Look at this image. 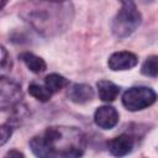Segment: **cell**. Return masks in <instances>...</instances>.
<instances>
[{"label": "cell", "instance_id": "cell-1", "mask_svg": "<svg viewBox=\"0 0 158 158\" xmlns=\"http://www.w3.org/2000/svg\"><path fill=\"white\" fill-rule=\"evenodd\" d=\"M20 17L44 37L64 33L74 19L69 0H26L19 9Z\"/></svg>", "mask_w": 158, "mask_h": 158}, {"label": "cell", "instance_id": "cell-2", "mask_svg": "<svg viewBox=\"0 0 158 158\" xmlns=\"http://www.w3.org/2000/svg\"><path fill=\"white\" fill-rule=\"evenodd\" d=\"M30 147L37 157L74 158L84 153L86 138L78 127L51 126L32 137Z\"/></svg>", "mask_w": 158, "mask_h": 158}, {"label": "cell", "instance_id": "cell-3", "mask_svg": "<svg viewBox=\"0 0 158 158\" xmlns=\"http://www.w3.org/2000/svg\"><path fill=\"white\" fill-rule=\"evenodd\" d=\"M142 16L137 10L135 2L122 4L118 12L112 19L111 30L117 38H126L132 35L139 26Z\"/></svg>", "mask_w": 158, "mask_h": 158}, {"label": "cell", "instance_id": "cell-4", "mask_svg": "<svg viewBox=\"0 0 158 158\" xmlns=\"http://www.w3.org/2000/svg\"><path fill=\"white\" fill-rule=\"evenodd\" d=\"M157 100V94L148 86H133L127 89L122 95V104L128 111L143 110Z\"/></svg>", "mask_w": 158, "mask_h": 158}, {"label": "cell", "instance_id": "cell-5", "mask_svg": "<svg viewBox=\"0 0 158 158\" xmlns=\"http://www.w3.org/2000/svg\"><path fill=\"white\" fill-rule=\"evenodd\" d=\"M22 90L20 84L16 81L7 79L6 77H1L0 79V105L1 110L6 111L12 109L14 106L21 104Z\"/></svg>", "mask_w": 158, "mask_h": 158}, {"label": "cell", "instance_id": "cell-6", "mask_svg": "<svg viewBox=\"0 0 158 158\" xmlns=\"http://www.w3.org/2000/svg\"><path fill=\"white\" fill-rule=\"evenodd\" d=\"M137 56L133 54L132 52L127 51H121V52H115L110 56L107 60V65L111 70L118 72V70H128L132 69L133 67L137 65Z\"/></svg>", "mask_w": 158, "mask_h": 158}, {"label": "cell", "instance_id": "cell-7", "mask_svg": "<svg viewBox=\"0 0 158 158\" xmlns=\"http://www.w3.org/2000/svg\"><path fill=\"white\" fill-rule=\"evenodd\" d=\"M94 121H95L96 126H99L100 128L110 130L117 125L118 112L112 106H109V105L100 106L96 109V111L94 114Z\"/></svg>", "mask_w": 158, "mask_h": 158}, {"label": "cell", "instance_id": "cell-8", "mask_svg": "<svg viewBox=\"0 0 158 158\" xmlns=\"http://www.w3.org/2000/svg\"><path fill=\"white\" fill-rule=\"evenodd\" d=\"M67 96L75 104H86L94 99V90L89 84L75 83L68 88Z\"/></svg>", "mask_w": 158, "mask_h": 158}, {"label": "cell", "instance_id": "cell-9", "mask_svg": "<svg viewBox=\"0 0 158 158\" xmlns=\"http://www.w3.org/2000/svg\"><path fill=\"white\" fill-rule=\"evenodd\" d=\"M133 138L128 135H120L109 142V151L111 154L122 157L133 149Z\"/></svg>", "mask_w": 158, "mask_h": 158}, {"label": "cell", "instance_id": "cell-10", "mask_svg": "<svg viewBox=\"0 0 158 158\" xmlns=\"http://www.w3.org/2000/svg\"><path fill=\"white\" fill-rule=\"evenodd\" d=\"M96 86H98V93H99L100 100H102L105 102L114 101L117 98L118 93H120V88L110 80L102 79V80L98 81Z\"/></svg>", "mask_w": 158, "mask_h": 158}, {"label": "cell", "instance_id": "cell-11", "mask_svg": "<svg viewBox=\"0 0 158 158\" xmlns=\"http://www.w3.org/2000/svg\"><path fill=\"white\" fill-rule=\"evenodd\" d=\"M20 59L25 63V65H26L32 73H36V74H40V73L44 72L46 68H47L46 62H44L41 57H38V56H36V54H33V53H30V52H23V53H21V54H20Z\"/></svg>", "mask_w": 158, "mask_h": 158}, {"label": "cell", "instance_id": "cell-12", "mask_svg": "<svg viewBox=\"0 0 158 158\" xmlns=\"http://www.w3.org/2000/svg\"><path fill=\"white\" fill-rule=\"evenodd\" d=\"M68 84H69L68 79L64 78L60 74H57V73H52V74L47 75L46 79H44V85L49 89V91L52 94L58 93L59 90H62L63 88H65Z\"/></svg>", "mask_w": 158, "mask_h": 158}, {"label": "cell", "instance_id": "cell-13", "mask_svg": "<svg viewBox=\"0 0 158 158\" xmlns=\"http://www.w3.org/2000/svg\"><path fill=\"white\" fill-rule=\"evenodd\" d=\"M28 93L30 95H32L35 99H37L41 102H46L51 99L52 93L49 91V89L46 85H41L37 83H31L28 86Z\"/></svg>", "mask_w": 158, "mask_h": 158}, {"label": "cell", "instance_id": "cell-14", "mask_svg": "<svg viewBox=\"0 0 158 158\" xmlns=\"http://www.w3.org/2000/svg\"><path fill=\"white\" fill-rule=\"evenodd\" d=\"M141 72L146 77H157L158 75V56L147 57L141 67Z\"/></svg>", "mask_w": 158, "mask_h": 158}, {"label": "cell", "instance_id": "cell-15", "mask_svg": "<svg viewBox=\"0 0 158 158\" xmlns=\"http://www.w3.org/2000/svg\"><path fill=\"white\" fill-rule=\"evenodd\" d=\"M0 135H1V141H0V144L4 146L6 143V141L11 137L12 135V126L7 122V123H2L1 127H0Z\"/></svg>", "mask_w": 158, "mask_h": 158}, {"label": "cell", "instance_id": "cell-16", "mask_svg": "<svg viewBox=\"0 0 158 158\" xmlns=\"http://www.w3.org/2000/svg\"><path fill=\"white\" fill-rule=\"evenodd\" d=\"M11 67H12L11 58H10V56L7 54L6 48L2 46V47H1V69H2V70H6V69H10Z\"/></svg>", "mask_w": 158, "mask_h": 158}, {"label": "cell", "instance_id": "cell-17", "mask_svg": "<svg viewBox=\"0 0 158 158\" xmlns=\"http://www.w3.org/2000/svg\"><path fill=\"white\" fill-rule=\"evenodd\" d=\"M5 157H23V154L20 152V151H16V149H11V151H9L6 154H5Z\"/></svg>", "mask_w": 158, "mask_h": 158}, {"label": "cell", "instance_id": "cell-18", "mask_svg": "<svg viewBox=\"0 0 158 158\" xmlns=\"http://www.w3.org/2000/svg\"><path fill=\"white\" fill-rule=\"evenodd\" d=\"M121 4H130V2H133V0H120Z\"/></svg>", "mask_w": 158, "mask_h": 158}, {"label": "cell", "instance_id": "cell-19", "mask_svg": "<svg viewBox=\"0 0 158 158\" xmlns=\"http://www.w3.org/2000/svg\"><path fill=\"white\" fill-rule=\"evenodd\" d=\"M153 0H142V2H144V4H148V2H152Z\"/></svg>", "mask_w": 158, "mask_h": 158}, {"label": "cell", "instance_id": "cell-20", "mask_svg": "<svg viewBox=\"0 0 158 158\" xmlns=\"http://www.w3.org/2000/svg\"><path fill=\"white\" fill-rule=\"evenodd\" d=\"M6 1H7V0H2V5H1V6H2V7H4V6H5V4H6Z\"/></svg>", "mask_w": 158, "mask_h": 158}]
</instances>
